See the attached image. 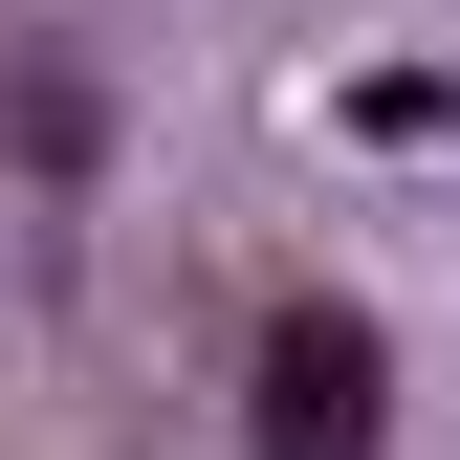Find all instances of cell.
I'll list each match as a JSON object with an SVG mask.
<instances>
[{
  "label": "cell",
  "mask_w": 460,
  "mask_h": 460,
  "mask_svg": "<svg viewBox=\"0 0 460 460\" xmlns=\"http://www.w3.org/2000/svg\"><path fill=\"white\" fill-rule=\"evenodd\" d=\"M373 438H394V351H373V307H285L263 373H242V460H373Z\"/></svg>",
  "instance_id": "obj_1"
}]
</instances>
